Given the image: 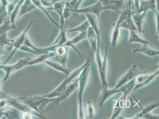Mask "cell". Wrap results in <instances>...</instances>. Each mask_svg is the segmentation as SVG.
I'll return each mask as SVG.
<instances>
[{"instance_id": "cell-1", "label": "cell", "mask_w": 159, "mask_h": 119, "mask_svg": "<svg viewBox=\"0 0 159 119\" xmlns=\"http://www.w3.org/2000/svg\"><path fill=\"white\" fill-rule=\"evenodd\" d=\"M90 64H89L85 67L78 78L79 79V92L78 96L79 102L78 117L80 119H85L84 111L83 96L89 81L90 70Z\"/></svg>"}, {"instance_id": "cell-2", "label": "cell", "mask_w": 159, "mask_h": 119, "mask_svg": "<svg viewBox=\"0 0 159 119\" xmlns=\"http://www.w3.org/2000/svg\"><path fill=\"white\" fill-rule=\"evenodd\" d=\"M19 101L27 104L33 110L43 115V109L49 103L54 101V98H48L42 96H31L17 98Z\"/></svg>"}, {"instance_id": "cell-3", "label": "cell", "mask_w": 159, "mask_h": 119, "mask_svg": "<svg viewBox=\"0 0 159 119\" xmlns=\"http://www.w3.org/2000/svg\"><path fill=\"white\" fill-rule=\"evenodd\" d=\"M130 2L126 6H125L122 12L120 13L119 17L116 22L114 25L111 36V45L113 47L115 48L118 43L120 36L121 26L122 23L125 21L131 14Z\"/></svg>"}, {"instance_id": "cell-4", "label": "cell", "mask_w": 159, "mask_h": 119, "mask_svg": "<svg viewBox=\"0 0 159 119\" xmlns=\"http://www.w3.org/2000/svg\"><path fill=\"white\" fill-rule=\"evenodd\" d=\"M32 58L25 57L20 59L18 62L12 65H0V69H2L5 72V76L3 81H6L11 74L27 66H28L29 62Z\"/></svg>"}, {"instance_id": "cell-5", "label": "cell", "mask_w": 159, "mask_h": 119, "mask_svg": "<svg viewBox=\"0 0 159 119\" xmlns=\"http://www.w3.org/2000/svg\"><path fill=\"white\" fill-rule=\"evenodd\" d=\"M106 10L105 7L102 6L101 1H98L97 2L90 6L83 8H79V9L70 11L72 13L78 14H93L96 16L98 21L100 14L102 11Z\"/></svg>"}, {"instance_id": "cell-6", "label": "cell", "mask_w": 159, "mask_h": 119, "mask_svg": "<svg viewBox=\"0 0 159 119\" xmlns=\"http://www.w3.org/2000/svg\"><path fill=\"white\" fill-rule=\"evenodd\" d=\"M35 21V20H31L30 21V24L27 26L26 28L25 29L24 31L18 36V37L15 39V41H14V44L12 45L13 47L14 48L13 50L11 52V54L9 55L8 58L4 62V64H6L13 57L14 55L15 54L16 52L20 49V48L24 45L25 40L26 37L27 35V33L29 29L31 27V26Z\"/></svg>"}, {"instance_id": "cell-7", "label": "cell", "mask_w": 159, "mask_h": 119, "mask_svg": "<svg viewBox=\"0 0 159 119\" xmlns=\"http://www.w3.org/2000/svg\"><path fill=\"white\" fill-rule=\"evenodd\" d=\"M159 70H157L151 74H143L139 75L135 78V85L133 88L132 92L137 90L151 83L159 75Z\"/></svg>"}, {"instance_id": "cell-8", "label": "cell", "mask_w": 159, "mask_h": 119, "mask_svg": "<svg viewBox=\"0 0 159 119\" xmlns=\"http://www.w3.org/2000/svg\"><path fill=\"white\" fill-rule=\"evenodd\" d=\"M138 72L137 65L136 64H134L130 69L118 80L116 82V85L114 88L118 89L123 85L129 82L131 80L137 76Z\"/></svg>"}, {"instance_id": "cell-9", "label": "cell", "mask_w": 159, "mask_h": 119, "mask_svg": "<svg viewBox=\"0 0 159 119\" xmlns=\"http://www.w3.org/2000/svg\"><path fill=\"white\" fill-rule=\"evenodd\" d=\"M106 10H111L118 13L122 12L125 7L126 0H98Z\"/></svg>"}, {"instance_id": "cell-10", "label": "cell", "mask_w": 159, "mask_h": 119, "mask_svg": "<svg viewBox=\"0 0 159 119\" xmlns=\"http://www.w3.org/2000/svg\"><path fill=\"white\" fill-rule=\"evenodd\" d=\"M79 78L73 83H71L65 88L64 91L59 97L54 98L56 105H58L62 101L67 99L70 95H71L75 91L79 88Z\"/></svg>"}, {"instance_id": "cell-11", "label": "cell", "mask_w": 159, "mask_h": 119, "mask_svg": "<svg viewBox=\"0 0 159 119\" xmlns=\"http://www.w3.org/2000/svg\"><path fill=\"white\" fill-rule=\"evenodd\" d=\"M155 9L159 12V0H144L140 2L139 8L137 12L147 14L148 11Z\"/></svg>"}, {"instance_id": "cell-12", "label": "cell", "mask_w": 159, "mask_h": 119, "mask_svg": "<svg viewBox=\"0 0 159 119\" xmlns=\"http://www.w3.org/2000/svg\"><path fill=\"white\" fill-rule=\"evenodd\" d=\"M108 45L107 44L105 55L102 60V67L99 72L100 78L102 82V88H108L107 80V72L108 69Z\"/></svg>"}, {"instance_id": "cell-13", "label": "cell", "mask_w": 159, "mask_h": 119, "mask_svg": "<svg viewBox=\"0 0 159 119\" xmlns=\"http://www.w3.org/2000/svg\"><path fill=\"white\" fill-rule=\"evenodd\" d=\"M121 92L120 88L116 89V88H112L110 89L107 88H102V93L100 94L98 97V104L100 107H102L107 100L110 98L115 94Z\"/></svg>"}, {"instance_id": "cell-14", "label": "cell", "mask_w": 159, "mask_h": 119, "mask_svg": "<svg viewBox=\"0 0 159 119\" xmlns=\"http://www.w3.org/2000/svg\"><path fill=\"white\" fill-rule=\"evenodd\" d=\"M66 2L61 1L53 4L51 10L56 12L60 16V29L64 28L67 25V23L65 22L64 11L66 6Z\"/></svg>"}, {"instance_id": "cell-15", "label": "cell", "mask_w": 159, "mask_h": 119, "mask_svg": "<svg viewBox=\"0 0 159 119\" xmlns=\"http://www.w3.org/2000/svg\"><path fill=\"white\" fill-rule=\"evenodd\" d=\"M139 53L151 57H155L159 54V50L152 48L148 45V43L143 44L132 50L133 54Z\"/></svg>"}, {"instance_id": "cell-16", "label": "cell", "mask_w": 159, "mask_h": 119, "mask_svg": "<svg viewBox=\"0 0 159 119\" xmlns=\"http://www.w3.org/2000/svg\"><path fill=\"white\" fill-rule=\"evenodd\" d=\"M128 95L127 94H123L122 96L119 99L116 100L111 119L116 118L122 113L125 106V100Z\"/></svg>"}, {"instance_id": "cell-17", "label": "cell", "mask_w": 159, "mask_h": 119, "mask_svg": "<svg viewBox=\"0 0 159 119\" xmlns=\"http://www.w3.org/2000/svg\"><path fill=\"white\" fill-rule=\"evenodd\" d=\"M146 13H134L131 14L133 21L137 27V31L139 33L140 36H141L142 34L144 32L143 31V26L145 21Z\"/></svg>"}, {"instance_id": "cell-18", "label": "cell", "mask_w": 159, "mask_h": 119, "mask_svg": "<svg viewBox=\"0 0 159 119\" xmlns=\"http://www.w3.org/2000/svg\"><path fill=\"white\" fill-rule=\"evenodd\" d=\"M35 6L32 2L31 0H25L20 7L17 19L20 18L25 14L31 12L35 9Z\"/></svg>"}, {"instance_id": "cell-19", "label": "cell", "mask_w": 159, "mask_h": 119, "mask_svg": "<svg viewBox=\"0 0 159 119\" xmlns=\"http://www.w3.org/2000/svg\"><path fill=\"white\" fill-rule=\"evenodd\" d=\"M56 53L55 52H50L48 53L43 54L37 56V57L33 58L29 62L28 66L31 65L39 64L44 62L48 60L49 58L51 57H54L55 56Z\"/></svg>"}, {"instance_id": "cell-20", "label": "cell", "mask_w": 159, "mask_h": 119, "mask_svg": "<svg viewBox=\"0 0 159 119\" xmlns=\"http://www.w3.org/2000/svg\"><path fill=\"white\" fill-rule=\"evenodd\" d=\"M86 33L87 39L89 40L92 50L95 52L97 48L98 44V38L96 33L91 26L88 28Z\"/></svg>"}, {"instance_id": "cell-21", "label": "cell", "mask_w": 159, "mask_h": 119, "mask_svg": "<svg viewBox=\"0 0 159 119\" xmlns=\"http://www.w3.org/2000/svg\"><path fill=\"white\" fill-rule=\"evenodd\" d=\"M9 2L8 0H0V25L8 20L7 7Z\"/></svg>"}, {"instance_id": "cell-22", "label": "cell", "mask_w": 159, "mask_h": 119, "mask_svg": "<svg viewBox=\"0 0 159 119\" xmlns=\"http://www.w3.org/2000/svg\"><path fill=\"white\" fill-rule=\"evenodd\" d=\"M44 63L53 69L64 73L66 76H68L70 73V71L69 69L58 62H53L52 61L48 60L44 62Z\"/></svg>"}, {"instance_id": "cell-23", "label": "cell", "mask_w": 159, "mask_h": 119, "mask_svg": "<svg viewBox=\"0 0 159 119\" xmlns=\"http://www.w3.org/2000/svg\"><path fill=\"white\" fill-rule=\"evenodd\" d=\"M1 116L5 119H20V111L17 108L12 107L10 109L3 110L1 113Z\"/></svg>"}, {"instance_id": "cell-24", "label": "cell", "mask_w": 159, "mask_h": 119, "mask_svg": "<svg viewBox=\"0 0 159 119\" xmlns=\"http://www.w3.org/2000/svg\"><path fill=\"white\" fill-rule=\"evenodd\" d=\"M159 106V102H157L155 103H153L148 104L145 107H144L142 109L141 111L139 113H137L135 116L134 117H131V118H129V119H141L143 116L144 115L147 114V113H149L150 112L152 111L154 109L157 108Z\"/></svg>"}, {"instance_id": "cell-25", "label": "cell", "mask_w": 159, "mask_h": 119, "mask_svg": "<svg viewBox=\"0 0 159 119\" xmlns=\"http://www.w3.org/2000/svg\"><path fill=\"white\" fill-rule=\"evenodd\" d=\"M67 26L64 28L60 29V32L58 35L56 40L53 42L52 45H64L68 41L67 37Z\"/></svg>"}, {"instance_id": "cell-26", "label": "cell", "mask_w": 159, "mask_h": 119, "mask_svg": "<svg viewBox=\"0 0 159 119\" xmlns=\"http://www.w3.org/2000/svg\"><path fill=\"white\" fill-rule=\"evenodd\" d=\"M129 34L128 42L129 43H140L143 45L148 43V40L142 38L141 36L137 34L136 31L133 30H129Z\"/></svg>"}, {"instance_id": "cell-27", "label": "cell", "mask_w": 159, "mask_h": 119, "mask_svg": "<svg viewBox=\"0 0 159 119\" xmlns=\"http://www.w3.org/2000/svg\"><path fill=\"white\" fill-rule=\"evenodd\" d=\"M31 1L37 8H39L40 11H42L43 12H44V13L46 14V16L49 18V19L51 20L52 22H53V24H55L56 26H57L58 27H59V28H60V25L58 24L55 20L53 19L52 17L50 15V14L49 13L47 9L43 6L40 0H31Z\"/></svg>"}, {"instance_id": "cell-28", "label": "cell", "mask_w": 159, "mask_h": 119, "mask_svg": "<svg viewBox=\"0 0 159 119\" xmlns=\"http://www.w3.org/2000/svg\"><path fill=\"white\" fill-rule=\"evenodd\" d=\"M24 1L25 0H20V1H18L11 15L9 16L8 20H9L10 22L13 25L16 26V20L17 17H18L20 7H21V5H22Z\"/></svg>"}, {"instance_id": "cell-29", "label": "cell", "mask_w": 159, "mask_h": 119, "mask_svg": "<svg viewBox=\"0 0 159 119\" xmlns=\"http://www.w3.org/2000/svg\"><path fill=\"white\" fill-rule=\"evenodd\" d=\"M86 31L82 32H80L77 36H75L73 39L69 40H68L65 44L63 45L65 46L66 45L71 44L75 45L78 44L80 42H81L82 40L87 39Z\"/></svg>"}, {"instance_id": "cell-30", "label": "cell", "mask_w": 159, "mask_h": 119, "mask_svg": "<svg viewBox=\"0 0 159 119\" xmlns=\"http://www.w3.org/2000/svg\"><path fill=\"white\" fill-rule=\"evenodd\" d=\"M135 78L119 88L120 89L121 92H122L123 94H125L129 95L131 92H132L133 88L135 86Z\"/></svg>"}, {"instance_id": "cell-31", "label": "cell", "mask_w": 159, "mask_h": 119, "mask_svg": "<svg viewBox=\"0 0 159 119\" xmlns=\"http://www.w3.org/2000/svg\"><path fill=\"white\" fill-rule=\"evenodd\" d=\"M90 26V25L89 20L87 19L84 22L80 24L79 25L75 27V28L71 29V30H67V32L70 33L78 31L80 33L82 32L86 31Z\"/></svg>"}, {"instance_id": "cell-32", "label": "cell", "mask_w": 159, "mask_h": 119, "mask_svg": "<svg viewBox=\"0 0 159 119\" xmlns=\"http://www.w3.org/2000/svg\"><path fill=\"white\" fill-rule=\"evenodd\" d=\"M16 26L13 25L8 20L5 23L0 25V37L4 33L8 32V31L12 30H14Z\"/></svg>"}, {"instance_id": "cell-33", "label": "cell", "mask_w": 159, "mask_h": 119, "mask_svg": "<svg viewBox=\"0 0 159 119\" xmlns=\"http://www.w3.org/2000/svg\"><path fill=\"white\" fill-rule=\"evenodd\" d=\"M7 32L4 33L2 36L0 37V46H4L7 45L12 46L14 44L15 39L11 40L8 38Z\"/></svg>"}, {"instance_id": "cell-34", "label": "cell", "mask_w": 159, "mask_h": 119, "mask_svg": "<svg viewBox=\"0 0 159 119\" xmlns=\"http://www.w3.org/2000/svg\"><path fill=\"white\" fill-rule=\"evenodd\" d=\"M87 110L88 117L89 118H93L95 117V109L92 102L90 101H87Z\"/></svg>"}, {"instance_id": "cell-35", "label": "cell", "mask_w": 159, "mask_h": 119, "mask_svg": "<svg viewBox=\"0 0 159 119\" xmlns=\"http://www.w3.org/2000/svg\"><path fill=\"white\" fill-rule=\"evenodd\" d=\"M18 1V0H15V1H13V2H9L8 5H7V11L8 13V18H9L10 15H11V13L13 11Z\"/></svg>"}, {"instance_id": "cell-36", "label": "cell", "mask_w": 159, "mask_h": 119, "mask_svg": "<svg viewBox=\"0 0 159 119\" xmlns=\"http://www.w3.org/2000/svg\"><path fill=\"white\" fill-rule=\"evenodd\" d=\"M155 14L156 16V33L155 38H158L159 37V12L155 9Z\"/></svg>"}, {"instance_id": "cell-37", "label": "cell", "mask_w": 159, "mask_h": 119, "mask_svg": "<svg viewBox=\"0 0 159 119\" xmlns=\"http://www.w3.org/2000/svg\"><path fill=\"white\" fill-rule=\"evenodd\" d=\"M43 6L46 9L51 10L52 7V3L51 1L49 0H40Z\"/></svg>"}, {"instance_id": "cell-38", "label": "cell", "mask_w": 159, "mask_h": 119, "mask_svg": "<svg viewBox=\"0 0 159 119\" xmlns=\"http://www.w3.org/2000/svg\"><path fill=\"white\" fill-rule=\"evenodd\" d=\"M159 115H154L151 114V113H148L147 114L144 115L142 117L141 119H159Z\"/></svg>"}, {"instance_id": "cell-39", "label": "cell", "mask_w": 159, "mask_h": 119, "mask_svg": "<svg viewBox=\"0 0 159 119\" xmlns=\"http://www.w3.org/2000/svg\"><path fill=\"white\" fill-rule=\"evenodd\" d=\"M32 114L27 112H23L21 117L22 119H32Z\"/></svg>"}, {"instance_id": "cell-40", "label": "cell", "mask_w": 159, "mask_h": 119, "mask_svg": "<svg viewBox=\"0 0 159 119\" xmlns=\"http://www.w3.org/2000/svg\"><path fill=\"white\" fill-rule=\"evenodd\" d=\"M134 4L136 7V8L137 10V11H138L139 8V4H140V0H134Z\"/></svg>"}, {"instance_id": "cell-41", "label": "cell", "mask_w": 159, "mask_h": 119, "mask_svg": "<svg viewBox=\"0 0 159 119\" xmlns=\"http://www.w3.org/2000/svg\"><path fill=\"white\" fill-rule=\"evenodd\" d=\"M4 46H0V56L1 55L4 54L6 53L5 50L3 48Z\"/></svg>"}, {"instance_id": "cell-42", "label": "cell", "mask_w": 159, "mask_h": 119, "mask_svg": "<svg viewBox=\"0 0 159 119\" xmlns=\"http://www.w3.org/2000/svg\"><path fill=\"white\" fill-rule=\"evenodd\" d=\"M61 1V0H51L52 3L53 5V4L55 3L56 2H59V1Z\"/></svg>"}, {"instance_id": "cell-43", "label": "cell", "mask_w": 159, "mask_h": 119, "mask_svg": "<svg viewBox=\"0 0 159 119\" xmlns=\"http://www.w3.org/2000/svg\"><path fill=\"white\" fill-rule=\"evenodd\" d=\"M67 1V2H69V1H70L71 0H66Z\"/></svg>"}, {"instance_id": "cell-44", "label": "cell", "mask_w": 159, "mask_h": 119, "mask_svg": "<svg viewBox=\"0 0 159 119\" xmlns=\"http://www.w3.org/2000/svg\"><path fill=\"white\" fill-rule=\"evenodd\" d=\"M81 1H83L84 0H81Z\"/></svg>"}, {"instance_id": "cell-45", "label": "cell", "mask_w": 159, "mask_h": 119, "mask_svg": "<svg viewBox=\"0 0 159 119\" xmlns=\"http://www.w3.org/2000/svg\"><path fill=\"white\" fill-rule=\"evenodd\" d=\"M0 62H1V59H0Z\"/></svg>"}]
</instances>
